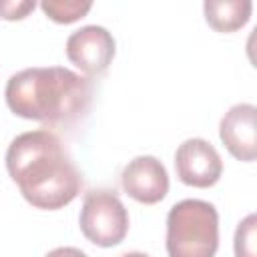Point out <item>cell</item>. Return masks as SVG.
<instances>
[{"label": "cell", "mask_w": 257, "mask_h": 257, "mask_svg": "<svg viewBox=\"0 0 257 257\" xmlns=\"http://www.w3.org/2000/svg\"><path fill=\"white\" fill-rule=\"evenodd\" d=\"M122 191L145 205L163 201L169 193V175L165 165L151 155H141L128 161L120 175Z\"/></svg>", "instance_id": "obj_7"}, {"label": "cell", "mask_w": 257, "mask_h": 257, "mask_svg": "<svg viewBox=\"0 0 257 257\" xmlns=\"http://www.w3.org/2000/svg\"><path fill=\"white\" fill-rule=\"evenodd\" d=\"M169 257H215L219 249V213L213 203L185 199L167 215Z\"/></svg>", "instance_id": "obj_3"}, {"label": "cell", "mask_w": 257, "mask_h": 257, "mask_svg": "<svg viewBox=\"0 0 257 257\" xmlns=\"http://www.w3.org/2000/svg\"><path fill=\"white\" fill-rule=\"evenodd\" d=\"M114 38L104 26L88 24L74 30L66 40L68 60L80 68L84 74L98 76L106 72L108 64L114 58Z\"/></svg>", "instance_id": "obj_5"}, {"label": "cell", "mask_w": 257, "mask_h": 257, "mask_svg": "<svg viewBox=\"0 0 257 257\" xmlns=\"http://www.w3.org/2000/svg\"><path fill=\"white\" fill-rule=\"evenodd\" d=\"M175 171L181 183L207 189L221 179L223 161L209 141L193 137L179 145L175 153Z\"/></svg>", "instance_id": "obj_6"}, {"label": "cell", "mask_w": 257, "mask_h": 257, "mask_svg": "<svg viewBox=\"0 0 257 257\" xmlns=\"http://www.w3.org/2000/svg\"><path fill=\"white\" fill-rule=\"evenodd\" d=\"M78 225L90 243L114 247L128 233V213L114 191H88L82 201Z\"/></svg>", "instance_id": "obj_4"}, {"label": "cell", "mask_w": 257, "mask_h": 257, "mask_svg": "<svg viewBox=\"0 0 257 257\" xmlns=\"http://www.w3.org/2000/svg\"><path fill=\"white\" fill-rule=\"evenodd\" d=\"M118 257H149L147 253H141V251H131V253H122Z\"/></svg>", "instance_id": "obj_14"}, {"label": "cell", "mask_w": 257, "mask_h": 257, "mask_svg": "<svg viewBox=\"0 0 257 257\" xmlns=\"http://www.w3.org/2000/svg\"><path fill=\"white\" fill-rule=\"evenodd\" d=\"M205 20L215 32H235L243 28L253 12V4L249 0H209L203 4Z\"/></svg>", "instance_id": "obj_9"}, {"label": "cell", "mask_w": 257, "mask_h": 257, "mask_svg": "<svg viewBox=\"0 0 257 257\" xmlns=\"http://www.w3.org/2000/svg\"><path fill=\"white\" fill-rule=\"evenodd\" d=\"M6 171L22 197L36 209L58 211L72 203L82 177L62 141L48 128L18 135L6 151Z\"/></svg>", "instance_id": "obj_1"}, {"label": "cell", "mask_w": 257, "mask_h": 257, "mask_svg": "<svg viewBox=\"0 0 257 257\" xmlns=\"http://www.w3.org/2000/svg\"><path fill=\"white\" fill-rule=\"evenodd\" d=\"M257 108L249 102L233 104L221 118L219 137L225 149L243 163H253L257 157Z\"/></svg>", "instance_id": "obj_8"}, {"label": "cell", "mask_w": 257, "mask_h": 257, "mask_svg": "<svg viewBox=\"0 0 257 257\" xmlns=\"http://www.w3.org/2000/svg\"><path fill=\"white\" fill-rule=\"evenodd\" d=\"M36 8L34 0H10V2H0V18L4 20H22Z\"/></svg>", "instance_id": "obj_12"}, {"label": "cell", "mask_w": 257, "mask_h": 257, "mask_svg": "<svg viewBox=\"0 0 257 257\" xmlns=\"http://www.w3.org/2000/svg\"><path fill=\"white\" fill-rule=\"evenodd\" d=\"M4 96L8 108L20 118L72 126L90 108L92 82L64 66H34L12 74Z\"/></svg>", "instance_id": "obj_2"}, {"label": "cell", "mask_w": 257, "mask_h": 257, "mask_svg": "<svg viewBox=\"0 0 257 257\" xmlns=\"http://www.w3.org/2000/svg\"><path fill=\"white\" fill-rule=\"evenodd\" d=\"M235 257H257V217L249 213L235 231Z\"/></svg>", "instance_id": "obj_11"}, {"label": "cell", "mask_w": 257, "mask_h": 257, "mask_svg": "<svg viewBox=\"0 0 257 257\" xmlns=\"http://www.w3.org/2000/svg\"><path fill=\"white\" fill-rule=\"evenodd\" d=\"M42 12L58 22V24H70V22H76L80 18H84L90 8H92V2H80V0H44L40 4Z\"/></svg>", "instance_id": "obj_10"}, {"label": "cell", "mask_w": 257, "mask_h": 257, "mask_svg": "<svg viewBox=\"0 0 257 257\" xmlns=\"http://www.w3.org/2000/svg\"><path fill=\"white\" fill-rule=\"evenodd\" d=\"M44 257H88V255L76 247H56V249L48 251Z\"/></svg>", "instance_id": "obj_13"}]
</instances>
